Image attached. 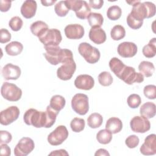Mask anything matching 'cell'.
Returning <instances> with one entry per match:
<instances>
[{
  "label": "cell",
  "mask_w": 156,
  "mask_h": 156,
  "mask_svg": "<svg viewBox=\"0 0 156 156\" xmlns=\"http://www.w3.org/2000/svg\"><path fill=\"white\" fill-rule=\"evenodd\" d=\"M58 114V112L53 110L49 105L46 107V112L29 108L24 113L23 120L27 125L37 128H49L54 124Z\"/></svg>",
  "instance_id": "6da1fadb"
},
{
  "label": "cell",
  "mask_w": 156,
  "mask_h": 156,
  "mask_svg": "<svg viewBox=\"0 0 156 156\" xmlns=\"http://www.w3.org/2000/svg\"><path fill=\"white\" fill-rule=\"evenodd\" d=\"M46 52L43 54L46 60L52 65L63 63L73 58V52L68 49H62L58 46H44Z\"/></svg>",
  "instance_id": "7a4b0ae2"
},
{
  "label": "cell",
  "mask_w": 156,
  "mask_h": 156,
  "mask_svg": "<svg viewBox=\"0 0 156 156\" xmlns=\"http://www.w3.org/2000/svg\"><path fill=\"white\" fill-rule=\"evenodd\" d=\"M155 5L149 1L138 2L132 5V9L129 13L132 17L138 21H143L145 18H150L155 15Z\"/></svg>",
  "instance_id": "3957f363"
},
{
  "label": "cell",
  "mask_w": 156,
  "mask_h": 156,
  "mask_svg": "<svg viewBox=\"0 0 156 156\" xmlns=\"http://www.w3.org/2000/svg\"><path fill=\"white\" fill-rule=\"evenodd\" d=\"M78 51L84 59L88 63L91 64H94L98 62L101 57L99 49L86 42H83L79 44Z\"/></svg>",
  "instance_id": "277c9868"
},
{
  "label": "cell",
  "mask_w": 156,
  "mask_h": 156,
  "mask_svg": "<svg viewBox=\"0 0 156 156\" xmlns=\"http://www.w3.org/2000/svg\"><path fill=\"white\" fill-rule=\"evenodd\" d=\"M65 1L69 10L74 11L76 16L79 19L87 18L91 13V8L85 1L66 0Z\"/></svg>",
  "instance_id": "5b68a950"
},
{
  "label": "cell",
  "mask_w": 156,
  "mask_h": 156,
  "mask_svg": "<svg viewBox=\"0 0 156 156\" xmlns=\"http://www.w3.org/2000/svg\"><path fill=\"white\" fill-rule=\"evenodd\" d=\"M1 94L5 99L15 102L21 99L22 90L15 84L9 82H4L1 86Z\"/></svg>",
  "instance_id": "8992f818"
},
{
  "label": "cell",
  "mask_w": 156,
  "mask_h": 156,
  "mask_svg": "<svg viewBox=\"0 0 156 156\" xmlns=\"http://www.w3.org/2000/svg\"><path fill=\"white\" fill-rule=\"evenodd\" d=\"M73 110L80 115H85L89 110L88 98L83 93L76 94L71 99Z\"/></svg>",
  "instance_id": "52a82bcc"
},
{
  "label": "cell",
  "mask_w": 156,
  "mask_h": 156,
  "mask_svg": "<svg viewBox=\"0 0 156 156\" xmlns=\"http://www.w3.org/2000/svg\"><path fill=\"white\" fill-rule=\"evenodd\" d=\"M44 46H58L62 40L61 32L57 29H48L42 35L38 37Z\"/></svg>",
  "instance_id": "ba28073f"
},
{
  "label": "cell",
  "mask_w": 156,
  "mask_h": 156,
  "mask_svg": "<svg viewBox=\"0 0 156 156\" xmlns=\"http://www.w3.org/2000/svg\"><path fill=\"white\" fill-rule=\"evenodd\" d=\"M118 78L128 85H132L134 83H141L144 80V76L143 74L136 72L134 68L126 65L120 73Z\"/></svg>",
  "instance_id": "9c48e42d"
},
{
  "label": "cell",
  "mask_w": 156,
  "mask_h": 156,
  "mask_svg": "<svg viewBox=\"0 0 156 156\" xmlns=\"http://www.w3.org/2000/svg\"><path fill=\"white\" fill-rule=\"evenodd\" d=\"M68 134V131L65 126H58L49 134L48 141L52 146L60 145L67 139Z\"/></svg>",
  "instance_id": "30bf717a"
},
{
  "label": "cell",
  "mask_w": 156,
  "mask_h": 156,
  "mask_svg": "<svg viewBox=\"0 0 156 156\" xmlns=\"http://www.w3.org/2000/svg\"><path fill=\"white\" fill-rule=\"evenodd\" d=\"M76 69V64L73 58H71L62 63L57 70V77L62 80H68L71 79Z\"/></svg>",
  "instance_id": "8fae6325"
},
{
  "label": "cell",
  "mask_w": 156,
  "mask_h": 156,
  "mask_svg": "<svg viewBox=\"0 0 156 156\" xmlns=\"http://www.w3.org/2000/svg\"><path fill=\"white\" fill-rule=\"evenodd\" d=\"M35 144L32 139L29 137H23L20 140L14 149V154L16 156H26L34 149Z\"/></svg>",
  "instance_id": "7c38bea8"
},
{
  "label": "cell",
  "mask_w": 156,
  "mask_h": 156,
  "mask_svg": "<svg viewBox=\"0 0 156 156\" xmlns=\"http://www.w3.org/2000/svg\"><path fill=\"white\" fill-rule=\"evenodd\" d=\"M20 109L16 106H10L3 110L0 113V123L8 126L16 121L20 115Z\"/></svg>",
  "instance_id": "4fadbf2b"
},
{
  "label": "cell",
  "mask_w": 156,
  "mask_h": 156,
  "mask_svg": "<svg viewBox=\"0 0 156 156\" xmlns=\"http://www.w3.org/2000/svg\"><path fill=\"white\" fill-rule=\"evenodd\" d=\"M130 128L136 133H145L150 130V121L143 116H135L130 122Z\"/></svg>",
  "instance_id": "5bb4252c"
},
{
  "label": "cell",
  "mask_w": 156,
  "mask_h": 156,
  "mask_svg": "<svg viewBox=\"0 0 156 156\" xmlns=\"http://www.w3.org/2000/svg\"><path fill=\"white\" fill-rule=\"evenodd\" d=\"M140 152L144 155H151L156 154V135L150 134L144 139V143L140 149Z\"/></svg>",
  "instance_id": "9a60e30c"
},
{
  "label": "cell",
  "mask_w": 156,
  "mask_h": 156,
  "mask_svg": "<svg viewBox=\"0 0 156 156\" xmlns=\"http://www.w3.org/2000/svg\"><path fill=\"white\" fill-rule=\"evenodd\" d=\"M137 46L133 42L124 41L120 43L117 48L118 54L124 58L135 56L137 52Z\"/></svg>",
  "instance_id": "2e32d148"
},
{
  "label": "cell",
  "mask_w": 156,
  "mask_h": 156,
  "mask_svg": "<svg viewBox=\"0 0 156 156\" xmlns=\"http://www.w3.org/2000/svg\"><path fill=\"white\" fill-rule=\"evenodd\" d=\"M65 34L68 39H80L85 34L83 27L79 24H71L65 27Z\"/></svg>",
  "instance_id": "e0dca14e"
},
{
  "label": "cell",
  "mask_w": 156,
  "mask_h": 156,
  "mask_svg": "<svg viewBox=\"0 0 156 156\" xmlns=\"http://www.w3.org/2000/svg\"><path fill=\"white\" fill-rule=\"evenodd\" d=\"M74 85L77 88L80 90H90L94 85V80L90 75L80 74L76 78Z\"/></svg>",
  "instance_id": "ac0fdd59"
},
{
  "label": "cell",
  "mask_w": 156,
  "mask_h": 156,
  "mask_svg": "<svg viewBox=\"0 0 156 156\" xmlns=\"http://www.w3.org/2000/svg\"><path fill=\"white\" fill-rule=\"evenodd\" d=\"M20 68L12 63H7L2 69V75L5 80H16L21 76Z\"/></svg>",
  "instance_id": "d6986e66"
},
{
  "label": "cell",
  "mask_w": 156,
  "mask_h": 156,
  "mask_svg": "<svg viewBox=\"0 0 156 156\" xmlns=\"http://www.w3.org/2000/svg\"><path fill=\"white\" fill-rule=\"evenodd\" d=\"M37 9V4L35 1L26 0L21 7V13L23 17L27 19L34 17Z\"/></svg>",
  "instance_id": "ffe728a7"
},
{
  "label": "cell",
  "mask_w": 156,
  "mask_h": 156,
  "mask_svg": "<svg viewBox=\"0 0 156 156\" xmlns=\"http://www.w3.org/2000/svg\"><path fill=\"white\" fill-rule=\"evenodd\" d=\"M89 38L97 44H102L106 41L105 32L101 27H91L89 32Z\"/></svg>",
  "instance_id": "44dd1931"
},
{
  "label": "cell",
  "mask_w": 156,
  "mask_h": 156,
  "mask_svg": "<svg viewBox=\"0 0 156 156\" xmlns=\"http://www.w3.org/2000/svg\"><path fill=\"white\" fill-rule=\"evenodd\" d=\"M105 129L108 130L112 133H117L122 130V122L121 120L118 118H110L106 122Z\"/></svg>",
  "instance_id": "7402d4cb"
},
{
  "label": "cell",
  "mask_w": 156,
  "mask_h": 156,
  "mask_svg": "<svg viewBox=\"0 0 156 156\" xmlns=\"http://www.w3.org/2000/svg\"><path fill=\"white\" fill-rule=\"evenodd\" d=\"M141 116L147 119H150L155 116L156 114L155 104L151 102H147L143 104L140 109Z\"/></svg>",
  "instance_id": "603a6c76"
},
{
  "label": "cell",
  "mask_w": 156,
  "mask_h": 156,
  "mask_svg": "<svg viewBox=\"0 0 156 156\" xmlns=\"http://www.w3.org/2000/svg\"><path fill=\"white\" fill-rule=\"evenodd\" d=\"M23 49V45L19 41H13L7 44L5 47L6 53L12 56H16L21 53Z\"/></svg>",
  "instance_id": "cb8c5ba5"
},
{
  "label": "cell",
  "mask_w": 156,
  "mask_h": 156,
  "mask_svg": "<svg viewBox=\"0 0 156 156\" xmlns=\"http://www.w3.org/2000/svg\"><path fill=\"white\" fill-rule=\"evenodd\" d=\"M30 29L34 35L39 37L48 29V26L43 21H37L31 24Z\"/></svg>",
  "instance_id": "d4e9b609"
},
{
  "label": "cell",
  "mask_w": 156,
  "mask_h": 156,
  "mask_svg": "<svg viewBox=\"0 0 156 156\" xmlns=\"http://www.w3.org/2000/svg\"><path fill=\"white\" fill-rule=\"evenodd\" d=\"M138 70L141 74L146 77H149L154 73L155 67L154 64L151 62L142 61L138 66Z\"/></svg>",
  "instance_id": "484cf974"
},
{
  "label": "cell",
  "mask_w": 156,
  "mask_h": 156,
  "mask_svg": "<svg viewBox=\"0 0 156 156\" xmlns=\"http://www.w3.org/2000/svg\"><path fill=\"white\" fill-rule=\"evenodd\" d=\"M66 104L65 99L60 95H54L53 96L51 100L49 106L56 112H58L63 108Z\"/></svg>",
  "instance_id": "4316f807"
},
{
  "label": "cell",
  "mask_w": 156,
  "mask_h": 156,
  "mask_svg": "<svg viewBox=\"0 0 156 156\" xmlns=\"http://www.w3.org/2000/svg\"><path fill=\"white\" fill-rule=\"evenodd\" d=\"M126 65L117 57H113L109 62V67L111 71L118 77Z\"/></svg>",
  "instance_id": "83f0119b"
},
{
  "label": "cell",
  "mask_w": 156,
  "mask_h": 156,
  "mask_svg": "<svg viewBox=\"0 0 156 156\" xmlns=\"http://www.w3.org/2000/svg\"><path fill=\"white\" fill-rule=\"evenodd\" d=\"M87 20L91 27H101L104 22L102 15L95 12H91L87 17Z\"/></svg>",
  "instance_id": "f1b7e54d"
},
{
  "label": "cell",
  "mask_w": 156,
  "mask_h": 156,
  "mask_svg": "<svg viewBox=\"0 0 156 156\" xmlns=\"http://www.w3.org/2000/svg\"><path fill=\"white\" fill-rule=\"evenodd\" d=\"M103 122V118L102 115L98 113H91L87 118V124L92 129H96L99 127Z\"/></svg>",
  "instance_id": "f546056e"
},
{
  "label": "cell",
  "mask_w": 156,
  "mask_h": 156,
  "mask_svg": "<svg viewBox=\"0 0 156 156\" xmlns=\"http://www.w3.org/2000/svg\"><path fill=\"white\" fill-rule=\"evenodd\" d=\"M142 52L147 58L154 57L156 54V38L151 39L149 43L143 48Z\"/></svg>",
  "instance_id": "4dcf8cb0"
},
{
  "label": "cell",
  "mask_w": 156,
  "mask_h": 156,
  "mask_svg": "<svg viewBox=\"0 0 156 156\" xmlns=\"http://www.w3.org/2000/svg\"><path fill=\"white\" fill-rule=\"evenodd\" d=\"M96 139L101 144H108L112 140V133L106 129L100 130L96 135Z\"/></svg>",
  "instance_id": "1f68e13d"
},
{
  "label": "cell",
  "mask_w": 156,
  "mask_h": 156,
  "mask_svg": "<svg viewBox=\"0 0 156 156\" xmlns=\"http://www.w3.org/2000/svg\"><path fill=\"white\" fill-rule=\"evenodd\" d=\"M110 36L113 40H120L126 36V30L121 25H115L111 29Z\"/></svg>",
  "instance_id": "d6a6232c"
},
{
  "label": "cell",
  "mask_w": 156,
  "mask_h": 156,
  "mask_svg": "<svg viewBox=\"0 0 156 156\" xmlns=\"http://www.w3.org/2000/svg\"><path fill=\"white\" fill-rule=\"evenodd\" d=\"M122 14L121 9L118 5L110 6L107 11V16L110 20H118Z\"/></svg>",
  "instance_id": "836d02e7"
},
{
  "label": "cell",
  "mask_w": 156,
  "mask_h": 156,
  "mask_svg": "<svg viewBox=\"0 0 156 156\" xmlns=\"http://www.w3.org/2000/svg\"><path fill=\"white\" fill-rule=\"evenodd\" d=\"M85 120L80 118H74L70 122L71 130L74 132H80L82 131L85 128Z\"/></svg>",
  "instance_id": "e575fe53"
},
{
  "label": "cell",
  "mask_w": 156,
  "mask_h": 156,
  "mask_svg": "<svg viewBox=\"0 0 156 156\" xmlns=\"http://www.w3.org/2000/svg\"><path fill=\"white\" fill-rule=\"evenodd\" d=\"M113 77L109 72L103 71L98 76L99 83L104 87L110 86L113 83Z\"/></svg>",
  "instance_id": "d590c367"
},
{
  "label": "cell",
  "mask_w": 156,
  "mask_h": 156,
  "mask_svg": "<svg viewBox=\"0 0 156 156\" xmlns=\"http://www.w3.org/2000/svg\"><path fill=\"white\" fill-rule=\"evenodd\" d=\"M54 10L55 13L60 17L65 16L69 12V9L66 4L65 1H61L58 2L54 6Z\"/></svg>",
  "instance_id": "8d00e7d4"
},
{
  "label": "cell",
  "mask_w": 156,
  "mask_h": 156,
  "mask_svg": "<svg viewBox=\"0 0 156 156\" xmlns=\"http://www.w3.org/2000/svg\"><path fill=\"white\" fill-rule=\"evenodd\" d=\"M23 24V21L21 18H20L18 16H15L12 17L9 22V26L10 28L13 31H18L20 30Z\"/></svg>",
  "instance_id": "74e56055"
},
{
  "label": "cell",
  "mask_w": 156,
  "mask_h": 156,
  "mask_svg": "<svg viewBox=\"0 0 156 156\" xmlns=\"http://www.w3.org/2000/svg\"><path fill=\"white\" fill-rule=\"evenodd\" d=\"M127 102L129 107L132 108H136L138 107L141 104V99L138 94H132L127 98Z\"/></svg>",
  "instance_id": "f35d334b"
},
{
  "label": "cell",
  "mask_w": 156,
  "mask_h": 156,
  "mask_svg": "<svg viewBox=\"0 0 156 156\" xmlns=\"http://www.w3.org/2000/svg\"><path fill=\"white\" fill-rule=\"evenodd\" d=\"M144 96L149 99H155L156 98V87L154 85H147L143 90Z\"/></svg>",
  "instance_id": "ab89813d"
},
{
  "label": "cell",
  "mask_w": 156,
  "mask_h": 156,
  "mask_svg": "<svg viewBox=\"0 0 156 156\" xmlns=\"http://www.w3.org/2000/svg\"><path fill=\"white\" fill-rule=\"evenodd\" d=\"M126 21L128 26L132 29H138L142 26L143 24V21L137 20L136 19L132 17L130 14L128 15Z\"/></svg>",
  "instance_id": "60d3db41"
},
{
  "label": "cell",
  "mask_w": 156,
  "mask_h": 156,
  "mask_svg": "<svg viewBox=\"0 0 156 156\" xmlns=\"http://www.w3.org/2000/svg\"><path fill=\"white\" fill-rule=\"evenodd\" d=\"M140 142L139 138L135 135H132L129 136L125 140V143L127 146L130 149L136 147Z\"/></svg>",
  "instance_id": "b9f144b4"
},
{
  "label": "cell",
  "mask_w": 156,
  "mask_h": 156,
  "mask_svg": "<svg viewBox=\"0 0 156 156\" xmlns=\"http://www.w3.org/2000/svg\"><path fill=\"white\" fill-rule=\"evenodd\" d=\"M12 139V136L10 132L6 130L0 131V143L1 144H8Z\"/></svg>",
  "instance_id": "7bdbcfd3"
},
{
  "label": "cell",
  "mask_w": 156,
  "mask_h": 156,
  "mask_svg": "<svg viewBox=\"0 0 156 156\" xmlns=\"http://www.w3.org/2000/svg\"><path fill=\"white\" fill-rule=\"evenodd\" d=\"M11 40V34L9 31L6 29L2 28L0 30V42L1 43H5Z\"/></svg>",
  "instance_id": "ee69618b"
},
{
  "label": "cell",
  "mask_w": 156,
  "mask_h": 156,
  "mask_svg": "<svg viewBox=\"0 0 156 156\" xmlns=\"http://www.w3.org/2000/svg\"><path fill=\"white\" fill-rule=\"evenodd\" d=\"M12 1L9 0L0 1V10L2 12H7L11 7Z\"/></svg>",
  "instance_id": "f6af8a7d"
},
{
  "label": "cell",
  "mask_w": 156,
  "mask_h": 156,
  "mask_svg": "<svg viewBox=\"0 0 156 156\" xmlns=\"http://www.w3.org/2000/svg\"><path fill=\"white\" fill-rule=\"evenodd\" d=\"M104 4V1L102 0H90L89 5L90 7L94 9H101Z\"/></svg>",
  "instance_id": "bcb514c9"
},
{
  "label": "cell",
  "mask_w": 156,
  "mask_h": 156,
  "mask_svg": "<svg viewBox=\"0 0 156 156\" xmlns=\"http://www.w3.org/2000/svg\"><path fill=\"white\" fill-rule=\"evenodd\" d=\"M11 154V149L7 144H1V155L9 156Z\"/></svg>",
  "instance_id": "7dc6e473"
},
{
  "label": "cell",
  "mask_w": 156,
  "mask_h": 156,
  "mask_svg": "<svg viewBox=\"0 0 156 156\" xmlns=\"http://www.w3.org/2000/svg\"><path fill=\"white\" fill-rule=\"evenodd\" d=\"M49 155H69L68 153L65 149H59L51 152Z\"/></svg>",
  "instance_id": "c3c4849f"
},
{
  "label": "cell",
  "mask_w": 156,
  "mask_h": 156,
  "mask_svg": "<svg viewBox=\"0 0 156 156\" xmlns=\"http://www.w3.org/2000/svg\"><path fill=\"white\" fill-rule=\"evenodd\" d=\"M95 156H98V155H110V154L108 153V152L105 149H99L98 150L96 151V153L94 154Z\"/></svg>",
  "instance_id": "681fc988"
},
{
  "label": "cell",
  "mask_w": 156,
  "mask_h": 156,
  "mask_svg": "<svg viewBox=\"0 0 156 156\" xmlns=\"http://www.w3.org/2000/svg\"><path fill=\"white\" fill-rule=\"evenodd\" d=\"M56 2V0H49V1H41V4L44 6H51L55 2Z\"/></svg>",
  "instance_id": "f907efd6"
}]
</instances>
